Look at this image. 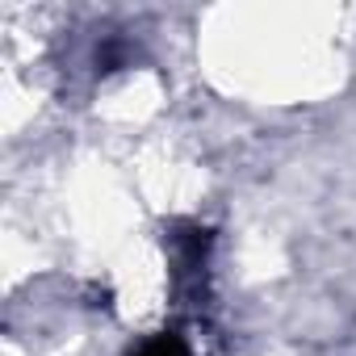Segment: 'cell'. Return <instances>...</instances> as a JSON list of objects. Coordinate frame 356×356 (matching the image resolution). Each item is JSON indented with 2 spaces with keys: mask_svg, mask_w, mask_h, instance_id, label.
I'll return each mask as SVG.
<instances>
[{
  "mask_svg": "<svg viewBox=\"0 0 356 356\" xmlns=\"http://www.w3.org/2000/svg\"><path fill=\"white\" fill-rule=\"evenodd\" d=\"M138 356H189V352H185V343L176 339V335H159V339L143 343V348H138Z\"/></svg>",
  "mask_w": 356,
  "mask_h": 356,
  "instance_id": "1",
  "label": "cell"
}]
</instances>
